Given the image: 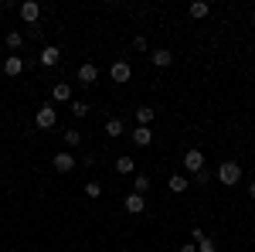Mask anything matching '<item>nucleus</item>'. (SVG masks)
Instances as JSON below:
<instances>
[{
    "instance_id": "3",
    "label": "nucleus",
    "mask_w": 255,
    "mask_h": 252,
    "mask_svg": "<svg viewBox=\"0 0 255 252\" xmlns=\"http://www.w3.org/2000/svg\"><path fill=\"white\" fill-rule=\"evenodd\" d=\"M184 167H187L191 174H197V171H204V154H201L197 147H191V150L184 154Z\"/></svg>"
},
{
    "instance_id": "6",
    "label": "nucleus",
    "mask_w": 255,
    "mask_h": 252,
    "mask_svg": "<svg viewBox=\"0 0 255 252\" xmlns=\"http://www.w3.org/2000/svg\"><path fill=\"white\" fill-rule=\"evenodd\" d=\"M129 75H133L129 61H113V65H109V78H113V82H129Z\"/></svg>"
},
{
    "instance_id": "14",
    "label": "nucleus",
    "mask_w": 255,
    "mask_h": 252,
    "mask_svg": "<svg viewBox=\"0 0 255 252\" xmlns=\"http://www.w3.org/2000/svg\"><path fill=\"white\" fill-rule=\"evenodd\" d=\"M153 116H157V109L139 106V109H136V126H150V123H153Z\"/></svg>"
},
{
    "instance_id": "29",
    "label": "nucleus",
    "mask_w": 255,
    "mask_h": 252,
    "mask_svg": "<svg viewBox=\"0 0 255 252\" xmlns=\"http://www.w3.org/2000/svg\"><path fill=\"white\" fill-rule=\"evenodd\" d=\"M119 252H129V249H119Z\"/></svg>"
},
{
    "instance_id": "20",
    "label": "nucleus",
    "mask_w": 255,
    "mask_h": 252,
    "mask_svg": "<svg viewBox=\"0 0 255 252\" xmlns=\"http://www.w3.org/2000/svg\"><path fill=\"white\" fill-rule=\"evenodd\" d=\"M3 41H7L10 51H17L20 44H24V34H20V31H7V38H3Z\"/></svg>"
},
{
    "instance_id": "25",
    "label": "nucleus",
    "mask_w": 255,
    "mask_h": 252,
    "mask_svg": "<svg viewBox=\"0 0 255 252\" xmlns=\"http://www.w3.org/2000/svg\"><path fill=\"white\" fill-rule=\"evenodd\" d=\"M194 181L201 184V188H204V184H211V174H208V171H197V174H194Z\"/></svg>"
},
{
    "instance_id": "13",
    "label": "nucleus",
    "mask_w": 255,
    "mask_h": 252,
    "mask_svg": "<svg viewBox=\"0 0 255 252\" xmlns=\"http://www.w3.org/2000/svg\"><path fill=\"white\" fill-rule=\"evenodd\" d=\"M167 188H170V191H174V194H184V191H187V188H191V181H187V177H184V174H174V177H170V181H167Z\"/></svg>"
},
{
    "instance_id": "12",
    "label": "nucleus",
    "mask_w": 255,
    "mask_h": 252,
    "mask_svg": "<svg viewBox=\"0 0 255 252\" xmlns=\"http://www.w3.org/2000/svg\"><path fill=\"white\" fill-rule=\"evenodd\" d=\"M133 143H136V147H150V143H153L150 126H136V130H133Z\"/></svg>"
},
{
    "instance_id": "16",
    "label": "nucleus",
    "mask_w": 255,
    "mask_h": 252,
    "mask_svg": "<svg viewBox=\"0 0 255 252\" xmlns=\"http://www.w3.org/2000/svg\"><path fill=\"white\" fill-rule=\"evenodd\" d=\"M116 171H119V174H133V171H136V160H133L129 154H123L116 160Z\"/></svg>"
},
{
    "instance_id": "19",
    "label": "nucleus",
    "mask_w": 255,
    "mask_h": 252,
    "mask_svg": "<svg viewBox=\"0 0 255 252\" xmlns=\"http://www.w3.org/2000/svg\"><path fill=\"white\" fill-rule=\"evenodd\" d=\"M208 10H211V7H208V3H204V0H194V3H191V17H194V20L208 17Z\"/></svg>"
},
{
    "instance_id": "21",
    "label": "nucleus",
    "mask_w": 255,
    "mask_h": 252,
    "mask_svg": "<svg viewBox=\"0 0 255 252\" xmlns=\"http://www.w3.org/2000/svg\"><path fill=\"white\" fill-rule=\"evenodd\" d=\"M82 191H85V198H92V201H96V198H102V184H99V181H89Z\"/></svg>"
},
{
    "instance_id": "24",
    "label": "nucleus",
    "mask_w": 255,
    "mask_h": 252,
    "mask_svg": "<svg viewBox=\"0 0 255 252\" xmlns=\"http://www.w3.org/2000/svg\"><path fill=\"white\" fill-rule=\"evenodd\" d=\"M197 252H218L215 239H208V235H204V239H201V242H197Z\"/></svg>"
},
{
    "instance_id": "9",
    "label": "nucleus",
    "mask_w": 255,
    "mask_h": 252,
    "mask_svg": "<svg viewBox=\"0 0 255 252\" xmlns=\"http://www.w3.org/2000/svg\"><path fill=\"white\" fill-rule=\"evenodd\" d=\"M20 72H24V58H20V55H7V58H3V75H20Z\"/></svg>"
},
{
    "instance_id": "27",
    "label": "nucleus",
    "mask_w": 255,
    "mask_h": 252,
    "mask_svg": "<svg viewBox=\"0 0 255 252\" xmlns=\"http://www.w3.org/2000/svg\"><path fill=\"white\" fill-rule=\"evenodd\" d=\"M180 252H197V246H191V242H187V246H180Z\"/></svg>"
},
{
    "instance_id": "8",
    "label": "nucleus",
    "mask_w": 255,
    "mask_h": 252,
    "mask_svg": "<svg viewBox=\"0 0 255 252\" xmlns=\"http://www.w3.org/2000/svg\"><path fill=\"white\" fill-rule=\"evenodd\" d=\"M96 78H99V68L92 61H82L79 65V82L82 85H96Z\"/></svg>"
},
{
    "instance_id": "30",
    "label": "nucleus",
    "mask_w": 255,
    "mask_h": 252,
    "mask_svg": "<svg viewBox=\"0 0 255 252\" xmlns=\"http://www.w3.org/2000/svg\"><path fill=\"white\" fill-rule=\"evenodd\" d=\"M252 24H255V17H252Z\"/></svg>"
},
{
    "instance_id": "26",
    "label": "nucleus",
    "mask_w": 255,
    "mask_h": 252,
    "mask_svg": "<svg viewBox=\"0 0 255 252\" xmlns=\"http://www.w3.org/2000/svg\"><path fill=\"white\" fill-rule=\"evenodd\" d=\"M133 48H136V51H146L150 44H146V38H143V34H136V38H133Z\"/></svg>"
},
{
    "instance_id": "5",
    "label": "nucleus",
    "mask_w": 255,
    "mask_h": 252,
    "mask_svg": "<svg viewBox=\"0 0 255 252\" xmlns=\"http://www.w3.org/2000/svg\"><path fill=\"white\" fill-rule=\"evenodd\" d=\"M38 61L44 65V68H55V65L61 61V51L55 48V44H44V48H41V55H38Z\"/></svg>"
},
{
    "instance_id": "28",
    "label": "nucleus",
    "mask_w": 255,
    "mask_h": 252,
    "mask_svg": "<svg viewBox=\"0 0 255 252\" xmlns=\"http://www.w3.org/2000/svg\"><path fill=\"white\" fill-rule=\"evenodd\" d=\"M249 194H252V198H255V181H252V188H249Z\"/></svg>"
},
{
    "instance_id": "17",
    "label": "nucleus",
    "mask_w": 255,
    "mask_h": 252,
    "mask_svg": "<svg viewBox=\"0 0 255 252\" xmlns=\"http://www.w3.org/2000/svg\"><path fill=\"white\" fill-rule=\"evenodd\" d=\"M61 140H65V147H72V150H75V147H82V133H79V130H65V133H61Z\"/></svg>"
},
{
    "instance_id": "18",
    "label": "nucleus",
    "mask_w": 255,
    "mask_h": 252,
    "mask_svg": "<svg viewBox=\"0 0 255 252\" xmlns=\"http://www.w3.org/2000/svg\"><path fill=\"white\" fill-rule=\"evenodd\" d=\"M123 130H126V123H123V119H119V116L106 119V133H109V136H119V133H123Z\"/></svg>"
},
{
    "instance_id": "11",
    "label": "nucleus",
    "mask_w": 255,
    "mask_h": 252,
    "mask_svg": "<svg viewBox=\"0 0 255 252\" xmlns=\"http://www.w3.org/2000/svg\"><path fill=\"white\" fill-rule=\"evenodd\" d=\"M51 99L55 102H72V85L68 82H55L51 85Z\"/></svg>"
},
{
    "instance_id": "1",
    "label": "nucleus",
    "mask_w": 255,
    "mask_h": 252,
    "mask_svg": "<svg viewBox=\"0 0 255 252\" xmlns=\"http://www.w3.org/2000/svg\"><path fill=\"white\" fill-rule=\"evenodd\" d=\"M242 181V164L238 160H225V164H218V184H225V188H232Z\"/></svg>"
},
{
    "instance_id": "15",
    "label": "nucleus",
    "mask_w": 255,
    "mask_h": 252,
    "mask_svg": "<svg viewBox=\"0 0 255 252\" xmlns=\"http://www.w3.org/2000/svg\"><path fill=\"white\" fill-rule=\"evenodd\" d=\"M150 61H153V65H157V68H167V65H170V61H174V55H170V51H167V48H160V51H153V55H150Z\"/></svg>"
},
{
    "instance_id": "10",
    "label": "nucleus",
    "mask_w": 255,
    "mask_h": 252,
    "mask_svg": "<svg viewBox=\"0 0 255 252\" xmlns=\"http://www.w3.org/2000/svg\"><path fill=\"white\" fill-rule=\"evenodd\" d=\"M123 205H126V212H129V215H143L146 198H143V194H126V201H123Z\"/></svg>"
},
{
    "instance_id": "4",
    "label": "nucleus",
    "mask_w": 255,
    "mask_h": 252,
    "mask_svg": "<svg viewBox=\"0 0 255 252\" xmlns=\"http://www.w3.org/2000/svg\"><path fill=\"white\" fill-rule=\"evenodd\" d=\"M17 14L24 17V24H38V17H41V3L27 0V3H20V7H17Z\"/></svg>"
},
{
    "instance_id": "2",
    "label": "nucleus",
    "mask_w": 255,
    "mask_h": 252,
    "mask_svg": "<svg viewBox=\"0 0 255 252\" xmlns=\"http://www.w3.org/2000/svg\"><path fill=\"white\" fill-rule=\"evenodd\" d=\"M34 123H38V130H55V123H58V109H55V102H44V106H38Z\"/></svg>"
},
{
    "instance_id": "7",
    "label": "nucleus",
    "mask_w": 255,
    "mask_h": 252,
    "mask_svg": "<svg viewBox=\"0 0 255 252\" xmlns=\"http://www.w3.org/2000/svg\"><path fill=\"white\" fill-rule=\"evenodd\" d=\"M51 164H55V171H58V174H68V171H75V157L68 154V150L55 154V160H51Z\"/></svg>"
},
{
    "instance_id": "23",
    "label": "nucleus",
    "mask_w": 255,
    "mask_h": 252,
    "mask_svg": "<svg viewBox=\"0 0 255 252\" xmlns=\"http://www.w3.org/2000/svg\"><path fill=\"white\" fill-rule=\"evenodd\" d=\"M72 116H89V102H82V99H75V102H72Z\"/></svg>"
},
{
    "instance_id": "22",
    "label": "nucleus",
    "mask_w": 255,
    "mask_h": 252,
    "mask_svg": "<svg viewBox=\"0 0 255 252\" xmlns=\"http://www.w3.org/2000/svg\"><path fill=\"white\" fill-rule=\"evenodd\" d=\"M143 191H150V177H146V174H136V184H133V194H143Z\"/></svg>"
}]
</instances>
